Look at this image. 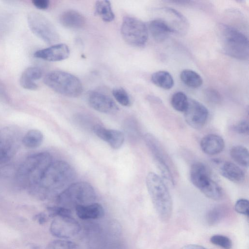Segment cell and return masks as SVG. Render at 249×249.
<instances>
[{"label": "cell", "mask_w": 249, "mask_h": 249, "mask_svg": "<svg viewBox=\"0 0 249 249\" xmlns=\"http://www.w3.org/2000/svg\"><path fill=\"white\" fill-rule=\"evenodd\" d=\"M75 172L67 162L52 161L37 183L28 191L34 197L44 200L71 184Z\"/></svg>", "instance_id": "1"}, {"label": "cell", "mask_w": 249, "mask_h": 249, "mask_svg": "<svg viewBox=\"0 0 249 249\" xmlns=\"http://www.w3.org/2000/svg\"><path fill=\"white\" fill-rule=\"evenodd\" d=\"M52 161L51 155L46 152L36 153L27 158L15 174L18 186L27 191L33 187Z\"/></svg>", "instance_id": "2"}, {"label": "cell", "mask_w": 249, "mask_h": 249, "mask_svg": "<svg viewBox=\"0 0 249 249\" xmlns=\"http://www.w3.org/2000/svg\"><path fill=\"white\" fill-rule=\"evenodd\" d=\"M146 184L153 206L159 218L168 221L172 215L173 203L170 192L163 179L153 172L146 178Z\"/></svg>", "instance_id": "3"}, {"label": "cell", "mask_w": 249, "mask_h": 249, "mask_svg": "<svg viewBox=\"0 0 249 249\" xmlns=\"http://www.w3.org/2000/svg\"><path fill=\"white\" fill-rule=\"evenodd\" d=\"M222 48L228 55L240 60L248 59L249 40L241 31L232 26L222 24L219 26Z\"/></svg>", "instance_id": "4"}, {"label": "cell", "mask_w": 249, "mask_h": 249, "mask_svg": "<svg viewBox=\"0 0 249 249\" xmlns=\"http://www.w3.org/2000/svg\"><path fill=\"white\" fill-rule=\"evenodd\" d=\"M96 198L92 186L88 182L79 181L71 184L57 195L56 199L60 206L68 208L93 203Z\"/></svg>", "instance_id": "5"}, {"label": "cell", "mask_w": 249, "mask_h": 249, "mask_svg": "<svg viewBox=\"0 0 249 249\" xmlns=\"http://www.w3.org/2000/svg\"><path fill=\"white\" fill-rule=\"evenodd\" d=\"M43 82L56 92L67 97H78L83 91L81 81L73 74L62 71L48 72L44 76Z\"/></svg>", "instance_id": "6"}, {"label": "cell", "mask_w": 249, "mask_h": 249, "mask_svg": "<svg viewBox=\"0 0 249 249\" xmlns=\"http://www.w3.org/2000/svg\"><path fill=\"white\" fill-rule=\"evenodd\" d=\"M121 33L124 41L135 47H142L148 39V29L142 20L132 17L124 18Z\"/></svg>", "instance_id": "7"}, {"label": "cell", "mask_w": 249, "mask_h": 249, "mask_svg": "<svg viewBox=\"0 0 249 249\" xmlns=\"http://www.w3.org/2000/svg\"><path fill=\"white\" fill-rule=\"evenodd\" d=\"M27 21L31 31L46 43L53 44L59 40V36L54 26L41 14L30 12L27 16Z\"/></svg>", "instance_id": "8"}, {"label": "cell", "mask_w": 249, "mask_h": 249, "mask_svg": "<svg viewBox=\"0 0 249 249\" xmlns=\"http://www.w3.org/2000/svg\"><path fill=\"white\" fill-rule=\"evenodd\" d=\"M21 137L15 126H6L0 131V164L10 161L18 151Z\"/></svg>", "instance_id": "9"}, {"label": "cell", "mask_w": 249, "mask_h": 249, "mask_svg": "<svg viewBox=\"0 0 249 249\" xmlns=\"http://www.w3.org/2000/svg\"><path fill=\"white\" fill-rule=\"evenodd\" d=\"M145 143L152 154L154 161L163 178L174 184V179L166 157L157 139L151 134L144 136Z\"/></svg>", "instance_id": "10"}, {"label": "cell", "mask_w": 249, "mask_h": 249, "mask_svg": "<svg viewBox=\"0 0 249 249\" xmlns=\"http://www.w3.org/2000/svg\"><path fill=\"white\" fill-rule=\"evenodd\" d=\"M80 230V224L71 216L54 217L50 227L51 234L62 239L73 237L78 234Z\"/></svg>", "instance_id": "11"}, {"label": "cell", "mask_w": 249, "mask_h": 249, "mask_svg": "<svg viewBox=\"0 0 249 249\" xmlns=\"http://www.w3.org/2000/svg\"><path fill=\"white\" fill-rule=\"evenodd\" d=\"M184 113L186 122L196 129H200L204 126L209 115L207 108L201 103L192 99H188Z\"/></svg>", "instance_id": "12"}, {"label": "cell", "mask_w": 249, "mask_h": 249, "mask_svg": "<svg viewBox=\"0 0 249 249\" xmlns=\"http://www.w3.org/2000/svg\"><path fill=\"white\" fill-rule=\"evenodd\" d=\"M88 101L92 108L102 113H112L118 110L117 105L112 98L96 91H90L88 93Z\"/></svg>", "instance_id": "13"}, {"label": "cell", "mask_w": 249, "mask_h": 249, "mask_svg": "<svg viewBox=\"0 0 249 249\" xmlns=\"http://www.w3.org/2000/svg\"><path fill=\"white\" fill-rule=\"evenodd\" d=\"M160 14L163 17L158 18L163 20L171 28L173 33H182L186 31L188 23L186 18L176 10L170 8H161L159 9Z\"/></svg>", "instance_id": "14"}, {"label": "cell", "mask_w": 249, "mask_h": 249, "mask_svg": "<svg viewBox=\"0 0 249 249\" xmlns=\"http://www.w3.org/2000/svg\"><path fill=\"white\" fill-rule=\"evenodd\" d=\"M92 130L97 136L114 149H119L124 142V134L120 130L107 129L99 124H95Z\"/></svg>", "instance_id": "15"}, {"label": "cell", "mask_w": 249, "mask_h": 249, "mask_svg": "<svg viewBox=\"0 0 249 249\" xmlns=\"http://www.w3.org/2000/svg\"><path fill=\"white\" fill-rule=\"evenodd\" d=\"M70 53L68 46L65 44L59 43L39 50L34 53V56L48 61H60L67 58Z\"/></svg>", "instance_id": "16"}, {"label": "cell", "mask_w": 249, "mask_h": 249, "mask_svg": "<svg viewBox=\"0 0 249 249\" xmlns=\"http://www.w3.org/2000/svg\"><path fill=\"white\" fill-rule=\"evenodd\" d=\"M190 178L192 184L200 191L207 186L212 180L206 166L199 162L192 165Z\"/></svg>", "instance_id": "17"}, {"label": "cell", "mask_w": 249, "mask_h": 249, "mask_svg": "<svg viewBox=\"0 0 249 249\" xmlns=\"http://www.w3.org/2000/svg\"><path fill=\"white\" fill-rule=\"evenodd\" d=\"M200 145L204 153L209 155H215L221 153L225 147L223 139L214 134H209L201 140Z\"/></svg>", "instance_id": "18"}, {"label": "cell", "mask_w": 249, "mask_h": 249, "mask_svg": "<svg viewBox=\"0 0 249 249\" xmlns=\"http://www.w3.org/2000/svg\"><path fill=\"white\" fill-rule=\"evenodd\" d=\"M75 209L77 216L82 220L99 219L105 215L104 208L98 203L78 205Z\"/></svg>", "instance_id": "19"}, {"label": "cell", "mask_w": 249, "mask_h": 249, "mask_svg": "<svg viewBox=\"0 0 249 249\" xmlns=\"http://www.w3.org/2000/svg\"><path fill=\"white\" fill-rule=\"evenodd\" d=\"M219 172L228 180L236 183H241L245 178L244 171L236 164L230 161L218 162Z\"/></svg>", "instance_id": "20"}, {"label": "cell", "mask_w": 249, "mask_h": 249, "mask_svg": "<svg viewBox=\"0 0 249 249\" xmlns=\"http://www.w3.org/2000/svg\"><path fill=\"white\" fill-rule=\"evenodd\" d=\"M59 20L64 27L72 29H81L86 23V19L84 16L74 10L63 12L60 16Z\"/></svg>", "instance_id": "21"}, {"label": "cell", "mask_w": 249, "mask_h": 249, "mask_svg": "<svg viewBox=\"0 0 249 249\" xmlns=\"http://www.w3.org/2000/svg\"><path fill=\"white\" fill-rule=\"evenodd\" d=\"M42 75V71L37 67H30L22 73L19 83L21 86L26 89L35 90L38 86L35 81L40 79Z\"/></svg>", "instance_id": "22"}, {"label": "cell", "mask_w": 249, "mask_h": 249, "mask_svg": "<svg viewBox=\"0 0 249 249\" xmlns=\"http://www.w3.org/2000/svg\"><path fill=\"white\" fill-rule=\"evenodd\" d=\"M148 29L153 38L158 42L164 41L173 33L166 23L158 18L150 21Z\"/></svg>", "instance_id": "23"}, {"label": "cell", "mask_w": 249, "mask_h": 249, "mask_svg": "<svg viewBox=\"0 0 249 249\" xmlns=\"http://www.w3.org/2000/svg\"><path fill=\"white\" fill-rule=\"evenodd\" d=\"M94 13L103 21L107 22L112 21L115 18L110 2L107 0L96 1L95 3Z\"/></svg>", "instance_id": "24"}, {"label": "cell", "mask_w": 249, "mask_h": 249, "mask_svg": "<svg viewBox=\"0 0 249 249\" xmlns=\"http://www.w3.org/2000/svg\"><path fill=\"white\" fill-rule=\"evenodd\" d=\"M151 81L155 85L165 89H170L174 84L172 76L164 71H158L153 73Z\"/></svg>", "instance_id": "25"}, {"label": "cell", "mask_w": 249, "mask_h": 249, "mask_svg": "<svg viewBox=\"0 0 249 249\" xmlns=\"http://www.w3.org/2000/svg\"><path fill=\"white\" fill-rule=\"evenodd\" d=\"M43 141L42 133L37 129L29 130L22 138L21 142L28 148H35L39 146Z\"/></svg>", "instance_id": "26"}, {"label": "cell", "mask_w": 249, "mask_h": 249, "mask_svg": "<svg viewBox=\"0 0 249 249\" xmlns=\"http://www.w3.org/2000/svg\"><path fill=\"white\" fill-rule=\"evenodd\" d=\"M182 82L187 87L196 89L200 87L203 80L200 75L191 70H184L180 74Z\"/></svg>", "instance_id": "27"}, {"label": "cell", "mask_w": 249, "mask_h": 249, "mask_svg": "<svg viewBox=\"0 0 249 249\" xmlns=\"http://www.w3.org/2000/svg\"><path fill=\"white\" fill-rule=\"evenodd\" d=\"M232 159L242 166L247 167L249 163V153L248 149L242 145L232 147L230 151Z\"/></svg>", "instance_id": "28"}, {"label": "cell", "mask_w": 249, "mask_h": 249, "mask_svg": "<svg viewBox=\"0 0 249 249\" xmlns=\"http://www.w3.org/2000/svg\"><path fill=\"white\" fill-rule=\"evenodd\" d=\"M200 191L207 197L215 200L220 199L223 195L221 188L213 179Z\"/></svg>", "instance_id": "29"}, {"label": "cell", "mask_w": 249, "mask_h": 249, "mask_svg": "<svg viewBox=\"0 0 249 249\" xmlns=\"http://www.w3.org/2000/svg\"><path fill=\"white\" fill-rule=\"evenodd\" d=\"M188 103V98L186 94L181 92H175L172 96L171 104L172 107L179 112H184Z\"/></svg>", "instance_id": "30"}, {"label": "cell", "mask_w": 249, "mask_h": 249, "mask_svg": "<svg viewBox=\"0 0 249 249\" xmlns=\"http://www.w3.org/2000/svg\"><path fill=\"white\" fill-rule=\"evenodd\" d=\"M225 210L221 207H216L210 210L206 216L208 224L213 226L219 223L224 216Z\"/></svg>", "instance_id": "31"}, {"label": "cell", "mask_w": 249, "mask_h": 249, "mask_svg": "<svg viewBox=\"0 0 249 249\" xmlns=\"http://www.w3.org/2000/svg\"><path fill=\"white\" fill-rule=\"evenodd\" d=\"M46 249H80L78 245L71 241L57 239L52 241L47 246Z\"/></svg>", "instance_id": "32"}, {"label": "cell", "mask_w": 249, "mask_h": 249, "mask_svg": "<svg viewBox=\"0 0 249 249\" xmlns=\"http://www.w3.org/2000/svg\"><path fill=\"white\" fill-rule=\"evenodd\" d=\"M112 94L116 100L121 105L129 106L131 104L129 96L126 91L122 88H116L113 89Z\"/></svg>", "instance_id": "33"}, {"label": "cell", "mask_w": 249, "mask_h": 249, "mask_svg": "<svg viewBox=\"0 0 249 249\" xmlns=\"http://www.w3.org/2000/svg\"><path fill=\"white\" fill-rule=\"evenodd\" d=\"M47 212L49 217H51L71 216L69 209L60 206H49L47 208Z\"/></svg>", "instance_id": "34"}, {"label": "cell", "mask_w": 249, "mask_h": 249, "mask_svg": "<svg viewBox=\"0 0 249 249\" xmlns=\"http://www.w3.org/2000/svg\"><path fill=\"white\" fill-rule=\"evenodd\" d=\"M210 242L213 245L219 246L224 249H231L232 243L231 240L228 237L216 234L212 236L210 238Z\"/></svg>", "instance_id": "35"}, {"label": "cell", "mask_w": 249, "mask_h": 249, "mask_svg": "<svg viewBox=\"0 0 249 249\" xmlns=\"http://www.w3.org/2000/svg\"><path fill=\"white\" fill-rule=\"evenodd\" d=\"M235 211L242 214L249 215V201L244 198L238 199L234 205Z\"/></svg>", "instance_id": "36"}, {"label": "cell", "mask_w": 249, "mask_h": 249, "mask_svg": "<svg viewBox=\"0 0 249 249\" xmlns=\"http://www.w3.org/2000/svg\"><path fill=\"white\" fill-rule=\"evenodd\" d=\"M236 132L241 134H248L249 133V123L246 120H243L239 122L234 127Z\"/></svg>", "instance_id": "37"}, {"label": "cell", "mask_w": 249, "mask_h": 249, "mask_svg": "<svg viewBox=\"0 0 249 249\" xmlns=\"http://www.w3.org/2000/svg\"><path fill=\"white\" fill-rule=\"evenodd\" d=\"M206 97L213 102H218L220 99V96L218 92L213 89H208L205 93Z\"/></svg>", "instance_id": "38"}, {"label": "cell", "mask_w": 249, "mask_h": 249, "mask_svg": "<svg viewBox=\"0 0 249 249\" xmlns=\"http://www.w3.org/2000/svg\"><path fill=\"white\" fill-rule=\"evenodd\" d=\"M32 2L36 7L41 10L47 9L50 4V1L48 0H34Z\"/></svg>", "instance_id": "39"}, {"label": "cell", "mask_w": 249, "mask_h": 249, "mask_svg": "<svg viewBox=\"0 0 249 249\" xmlns=\"http://www.w3.org/2000/svg\"><path fill=\"white\" fill-rule=\"evenodd\" d=\"M9 100V96L5 85L0 81V101L7 102Z\"/></svg>", "instance_id": "40"}, {"label": "cell", "mask_w": 249, "mask_h": 249, "mask_svg": "<svg viewBox=\"0 0 249 249\" xmlns=\"http://www.w3.org/2000/svg\"><path fill=\"white\" fill-rule=\"evenodd\" d=\"M48 215L44 213H40L35 215V219L39 224L42 225L46 223L48 220Z\"/></svg>", "instance_id": "41"}, {"label": "cell", "mask_w": 249, "mask_h": 249, "mask_svg": "<svg viewBox=\"0 0 249 249\" xmlns=\"http://www.w3.org/2000/svg\"><path fill=\"white\" fill-rule=\"evenodd\" d=\"M181 249H207L203 246L196 244H189L183 247Z\"/></svg>", "instance_id": "42"}]
</instances>
